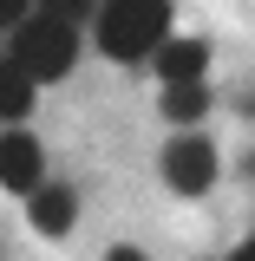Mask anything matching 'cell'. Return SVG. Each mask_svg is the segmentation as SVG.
<instances>
[{
    "label": "cell",
    "instance_id": "1",
    "mask_svg": "<svg viewBox=\"0 0 255 261\" xmlns=\"http://www.w3.org/2000/svg\"><path fill=\"white\" fill-rule=\"evenodd\" d=\"M92 39L105 59H151L164 39H170V0H98L92 13Z\"/></svg>",
    "mask_w": 255,
    "mask_h": 261
},
{
    "label": "cell",
    "instance_id": "10",
    "mask_svg": "<svg viewBox=\"0 0 255 261\" xmlns=\"http://www.w3.org/2000/svg\"><path fill=\"white\" fill-rule=\"evenodd\" d=\"M27 13H33V0H0V33H13Z\"/></svg>",
    "mask_w": 255,
    "mask_h": 261
},
{
    "label": "cell",
    "instance_id": "2",
    "mask_svg": "<svg viewBox=\"0 0 255 261\" xmlns=\"http://www.w3.org/2000/svg\"><path fill=\"white\" fill-rule=\"evenodd\" d=\"M7 59L20 65L33 85H59L65 72L79 65V27H65V20H53V13H27V20L13 27Z\"/></svg>",
    "mask_w": 255,
    "mask_h": 261
},
{
    "label": "cell",
    "instance_id": "4",
    "mask_svg": "<svg viewBox=\"0 0 255 261\" xmlns=\"http://www.w3.org/2000/svg\"><path fill=\"white\" fill-rule=\"evenodd\" d=\"M46 183V150H39V137L20 124L0 130V190L7 196H33Z\"/></svg>",
    "mask_w": 255,
    "mask_h": 261
},
{
    "label": "cell",
    "instance_id": "7",
    "mask_svg": "<svg viewBox=\"0 0 255 261\" xmlns=\"http://www.w3.org/2000/svg\"><path fill=\"white\" fill-rule=\"evenodd\" d=\"M33 98H39V85H33L13 59H0V124H27Z\"/></svg>",
    "mask_w": 255,
    "mask_h": 261
},
{
    "label": "cell",
    "instance_id": "6",
    "mask_svg": "<svg viewBox=\"0 0 255 261\" xmlns=\"http://www.w3.org/2000/svg\"><path fill=\"white\" fill-rule=\"evenodd\" d=\"M151 59H157V79H164V85H203L210 46H203V39H164Z\"/></svg>",
    "mask_w": 255,
    "mask_h": 261
},
{
    "label": "cell",
    "instance_id": "3",
    "mask_svg": "<svg viewBox=\"0 0 255 261\" xmlns=\"http://www.w3.org/2000/svg\"><path fill=\"white\" fill-rule=\"evenodd\" d=\"M157 176L177 196H203L216 183V144H210L203 130H177V137L164 144V157H157Z\"/></svg>",
    "mask_w": 255,
    "mask_h": 261
},
{
    "label": "cell",
    "instance_id": "9",
    "mask_svg": "<svg viewBox=\"0 0 255 261\" xmlns=\"http://www.w3.org/2000/svg\"><path fill=\"white\" fill-rule=\"evenodd\" d=\"M33 13H53V20H65V27H85L98 13V0H33Z\"/></svg>",
    "mask_w": 255,
    "mask_h": 261
},
{
    "label": "cell",
    "instance_id": "11",
    "mask_svg": "<svg viewBox=\"0 0 255 261\" xmlns=\"http://www.w3.org/2000/svg\"><path fill=\"white\" fill-rule=\"evenodd\" d=\"M105 261H144V255H137V248H111Z\"/></svg>",
    "mask_w": 255,
    "mask_h": 261
},
{
    "label": "cell",
    "instance_id": "12",
    "mask_svg": "<svg viewBox=\"0 0 255 261\" xmlns=\"http://www.w3.org/2000/svg\"><path fill=\"white\" fill-rule=\"evenodd\" d=\"M229 261H255V235H249V242H242V248H236Z\"/></svg>",
    "mask_w": 255,
    "mask_h": 261
},
{
    "label": "cell",
    "instance_id": "5",
    "mask_svg": "<svg viewBox=\"0 0 255 261\" xmlns=\"http://www.w3.org/2000/svg\"><path fill=\"white\" fill-rule=\"evenodd\" d=\"M27 222L39 228V235H65V228L79 222V196H72V183H39V190L27 196Z\"/></svg>",
    "mask_w": 255,
    "mask_h": 261
},
{
    "label": "cell",
    "instance_id": "8",
    "mask_svg": "<svg viewBox=\"0 0 255 261\" xmlns=\"http://www.w3.org/2000/svg\"><path fill=\"white\" fill-rule=\"evenodd\" d=\"M157 105H164V118H170L177 130H190V124L210 118V85H164Z\"/></svg>",
    "mask_w": 255,
    "mask_h": 261
}]
</instances>
